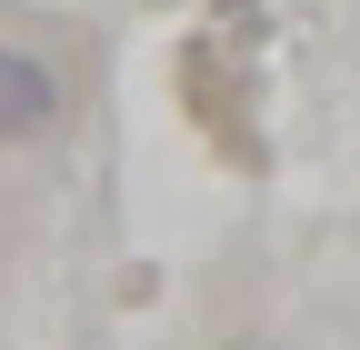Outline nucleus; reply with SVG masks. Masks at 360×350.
Segmentation results:
<instances>
[{
    "label": "nucleus",
    "mask_w": 360,
    "mask_h": 350,
    "mask_svg": "<svg viewBox=\"0 0 360 350\" xmlns=\"http://www.w3.org/2000/svg\"><path fill=\"white\" fill-rule=\"evenodd\" d=\"M60 120H70V80H60V60L30 51V40H0V150H40Z\"/></svg>",
    "instance_id": "f257e3e1"
}]
</instances>
